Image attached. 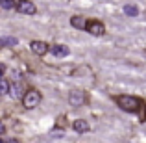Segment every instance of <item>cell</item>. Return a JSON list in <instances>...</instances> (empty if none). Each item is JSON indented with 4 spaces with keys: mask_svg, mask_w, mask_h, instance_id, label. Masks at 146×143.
<instances>
[{
    "mask_svg": "<svg viewBox=\"0 0 146 143\" xmlns=\"http://www.w3.org/2000/svg\"><path fill=\"white\" fill-rule=\"evenodd\" d=\"M117 104L122 108L124 111H129V113H135V111L141 110V104L143 100L137 99V97H129V95H120L117 97Z\"/></svg>",
    "mask_w": 146,
    "mask_h": 143,
    "instance_id": "cell-1",
    "label": "cell"
},
{
    "mask_svg": "<svg viewBox=\"0 0 146 143\" xmlns=\"http://www.w3.org/2000/svg\"><path fill=\"white\" fill-rule=\"evenodd\" d=\"M39 102H41V95H39V91H35V89H30L22 95V104H24V108H28V110L35 108Z\"/></svg>",
    "mask_w": 146,
    "mask_h": 143,
    "instance_id": "cell-2",
    "label": "cell"
},
{
    "mask_svg": "<svg viewBox=\"0 0 146 143\" xmlns=\"http://www.w3.org/2000/svg\"><path fill=\"white\" fill-rule=\"evenodd\" d=\"M17 11L22 13V15H33L35 13V6H33L30 0H21L19 6H17Z\"/></svg>",
    "mask_w": 146,
    "mask_h": 143,
    "instance_id": "cell-3",
    "label": "cell"
},
{
    "mask_svg": "<svg viewBox=\"0 0 146 143\" xmlns=\"http://www.w3.org/2000/svg\"><path fill=\"white\" fill-rule=\"evenodd\" d=\"M87 32H91L93 36H102L104 34V24L98 21H93V22H87Z\"/></svg>",
    "mask_w": 146,
    "mask_h": 143,
    "instance_id": "cell-4",
    "label": "cell"
},
{
    "mask_svg": "<svg viewBox=\"0 0 146 143\" xmlns=\"http://www.w3.org/2000/svg\"><path fill=\"white\" fill-rule=\"evenodd\" d=\"M32 50L37 54V56H44V54L48 52V45L46 43H43V41H32Z\"/></svg>",
    "mask_w": 146,
    "mask_h": 143,
    "instance_id": "cell-5",
    "label": "cell"
},
{
    "mask_svg": "<svg viewBox=\"0 0 146 143\" xmlns=\"http://www.w3.org/2000/svg\"><path fill=\"white\" fill-rule=\"evenodd\" d=\"M87 22H89V21H87L85 17H82V15H76V17L70 19V24L74 26L76 30H85L87 28Z\"/></svg>",
    "mask_w": 146,
    "mask_h": 143,
    "instance_id": "cell-6",
    "label": "cell"
},
{
    "mask_svg": "<svg viewBox=\"0 0 146 143\" xmlns=\"http://www.w3.org/2000/svg\"><path fill=\"white\" fill-rule=\"evenodd\" d=\"M68 100H70L72 106H82V104L85 102V97H83L82 91H72L70 97H68Z\"/></svg>",
    "mask_w": 146,
    "mask_h": 143,
    "instance_id": "cell-7",
    "label": "cell"
},
{
    "mask_svg": "<svg viewBox=\"0 0 146 143\" xmlns=\"http://www.w3.org/2000/svg\"><path fill=\"white\" fill-rule=\"evenodd\" d=\"M52 54L56 58H63V56L68 54V47H67V45H54V47H52Z\"/></svg>",
    "mask_w": 146,
    "mask_h": 143,
    "instance_id": "cell-8",
    "label": "cell"
},
{
    "mask_svg": "<svg viewBox=\"0 0 146 143\" xmlns=\"http://www.w3.org/2000/svg\"><path fill=\"white\" fill-rule=\"evenodd\" d=\"M72 126H74V130H76V132H80V134H83V132H87V130H89V125H87L83 119H76Z\"/></svg>",
    "mask_w": 146,
    "mask_h": 143,
    "instance_id": "cell-9",
    "label": "cell"
},
{
    "mask_svg": "<svg viewBox=\"0 0 146 143\" xmlns=\"http://www.w3.org/2000/svg\"><path fill=\"white\" fill-rule=\"evenodd\" d=\"M7 93H11L13 99H19V97H22V87L21 84H13V86H9V91Z\"/></svg>",
    "mask_w": 146,
    "mask_h": 143,
    "instance_id": "cell-10",
    "label": "cell"
},
{
    "mask_svg": "<svg viewBox=\"0 0 146 143\" xmlns=\"http://www.w3.org/2000/svg\"><path fill=\"white\" fill-rule=\"evenodd\" d=\"M19 43L17 37H0V45L2 47H15Z\"/></svg>",
    "mask_w": 146,
    "mask_h": 143,
    "instance_id": "cell-11",
    "label": "cell"
},
{
    "mask_svg": "<svg viewBox=\"0 0 146 143\" xmlns=\"http://www.w3.org/2000/svg\"><path fill=\"white\" fill-rule=\"evenodd\" d=\"M0 7H2V9H13L15 0H0Z\"/></svg>",
    "mask_w": 146,
    "mask_h": 143,
    "instance_id": "cell-12",
    "label": "cell"
},
{
    "mask_svg": "<svg viewBox=\"0 0 146 143\" xmlns=\"http://www.w3.org/2000/svg\"><path fill=\"white\" fill-rule=\"evenodd\" d=\"M124 13L129 15V17H135V15H139V9H137L135 6H126L124 7Z\"/></svg>",
    "mask_w": 146,
    "mask_h": 143,
    "instance_id": "cell-13",
    "label": "cell"
},
{
    "mask_svg": "<svg viewBox=\"0 0 146 143\" xmlns=\"http://www.w3.org/2000/svg\"><path fill=\"white\" fill-rule=\"evenodd\" d=\"M7 91H9V84H7L6 80L0 78V95H6Z\"/></svg>",
    "mask_w": 146,
    "mask_h": 143,
    "instance_id": "cell-14",
    "label": "cell"
},
{
    "mask_svg": "<svg viewBox=\"0 0 146 143\" xmlns=\"http://www.w3.org/2000/svg\"><path fill=\"white\" fill-rule=\"evenodd\" d=\"M0 134H4V125L0 123Z\"/></svg>",
    "mask_w": 146,
    "mask_h": 143,
    "instance_id": "cell-15",
    "label": "cell"
},
{
    "mask_svg": "<svg viewBox=\"0 0 146 143\" xmlns=\"http://www.w3.org/2000/svg\"><path fill=\"white\" fill-rule=\"evenodd\" d=\"M144 113H146V108H144Z\"/></svg>",
    "mask_w": 146,
    "mask_h": 143,
    "instance_id": "cell-16",
    "label": "cell"
},
{
    "mask_svg": "<svg viewBox=\"0 0 146 143\" xmlns=\"http://www.w3.org/2000/svg\"><path fill=\"white\" fill-rule=\"evenodd\" d=\"M19 2H21V0H19Z\"/></svg>",
    "mask_w": 146,
    "mask_h": 143,
    "instance_id": "cell-17",
    "label": "cell"
}]
</instances>
